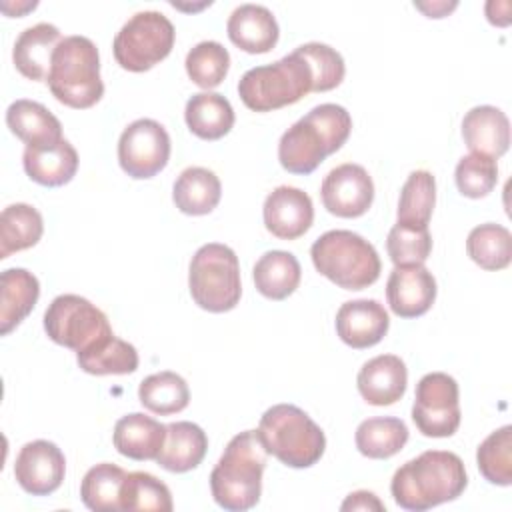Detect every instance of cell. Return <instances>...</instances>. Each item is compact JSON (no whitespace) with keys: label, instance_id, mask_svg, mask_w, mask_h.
Listing matches in <instances>:
<instances>
[{"label":"cell","instance_id":"obj_23","mask_svg":"<svg viewBox=\"0 0 512 512\" xmlns=\"http://www.w3.org/2000/svg\"><path fill=\"white\" fill-rule=\"evenodd\" d=\"M166 440V424L142 412L122 416L114 424V448L132 460H156Z\"/></svg>","mask_w":512,"mask_h":512},{"label":"cell","instance_id":"obj_27","mask_svg":"<svg viewBox=\"0 0 512 512\" xmlns=\"http://www.w3.org/2000/svg\"><path fill=\"white\" fill-rule=\"evenodd\" d=\"M222 196L218 176L202 166H190L180 172L172 186V200L182 214L204 216L210 214Z\"/></svg>","mask_w":512,"mask_h":512},{"label":"cell","instance_id":"obj_36","mask_svg":"<svg viewBox=\"0 0 512 512\" xmlns=\"http://www.w3.org/2000/svg\"><path fill=\"white\" fill-rule=\"evenodd\" d=\"M436 204V180L428 170L408 174L398 200V222L408 226H428Z\"/></svg>","mask_w":512,"mask_h":512},{"label":"cell","instance_id":"obj_33","mask_svg":"<svg viewBox=\"0 0 512 512\" xmlns=\"http://www.w3.org/2000/svg\"><path fill=\"white\" fill-rule=\"evenodd\" d=\"M140 404L160 416L182 412L190 402L186 380L170 370L146 376L138 386Z\"/></svg>","mask_w":512,"mask_h":512},{"label":"cell","instance_id":"obj_26","mask_svg":"<svg viewBox=\"0 0 512 512\" xmlns=\"http://www.w3.org/2000/svg\"><path fill=\"white\" fill-rule=\"evenodd\" d=\"M6 126L26 146H46L62 140L60 120L34 100H14L6 108Z\"/></svg>","mask_w":512,"mask_h":512},{"label":"cell","instance_id":"obj_7","mask_svg":"<svg viewBox=\"0 0 512 512\" xmlns=\"http://www.w3.org/2000/svg\"><path fill=\"white\" fill-rule=\"evenodd\" d=\"M312 70L306 60L292 50L284 58L250 68L238 82V94L246 108L254 112H272L296 104L312 92Z\"/></svg>","mask_w":512,"mask_h":512},{"label":"cell","instance_id":"obj_41","mask_svg":"<svg viewBox=\"0 0 512 512\" xmlns=\"http://www.w3.org/2000/svg\"><path fill=\"white\" fill-rule=\"evenodd\" d=\"M454 180L462 196L484 198L494 190L498 182V164L490 156L470 152L458 160Z\"/></svg>","mask_w":512,"mask_h":512},{"label":"cell","instance_id":"obj_9","mask_svg":"<svg viewBox=\"0 0 512 512\" xmlns=\"http://www.w3.org/2000/svg\"><path fill=\"white\" fill-rule=\"evenodd\" d=\"M174 38V26L162 12H136L114 36V58L124 70L146 72L172 52Z\"/></svg>","mask_w":512,"mask_h":512},{"label":"cell","instance_id":"obj_44","mask_svg":"<svg viewBox=\"0 0 512 512\" xmlns=\"http://www.w3.org/2000/svg\"><path fill=\"white\" fill-rule=\"evenodd\" d=\"M414 6L418 8V10H422L428 18H442V16H446L450 10H454L458 4L456 2H414Z\"/></svg>","mask_w":512,"mask_h":512},{"label":"cell","instance_id":"obj_17","mask_svg":"<svg viewBox=\"0 0 512 512\" xmlns=\"http://www.w3.org/2000/svg\"><path fill=\"white\" fill-rule=\"evenodd\" d=\"M390 328L386 308L372 298L348 300L336 312V334L350 348L362 350L378 344Z\"/></svg>","mask_w":512,"mask_h":512},{"label":"cell","instance_id":"obj_22","mask_svg":"<svg viewBox=\"0 0 512 512\" xmlns=\"http://www.w3.org/2000/svg\"><path fill=\"white\" fill-rule=\"evenodd\" d=\"M22 164L30 180L54 188L68 184L74 178L78 170V152L66 138H62L46 146H26Z\"/></svg>","mask_w":512,"mask_h":512},{"label":"cell","instance_id":"obj_24","mask_svg":"<svg viewBox=\"0 0 512 512\" xmlns=\"http://www.w3.org/2000/svg\"><path fill=\"white\" fill-rule=\"evenodd\" d=\"M208 450V436L206 432L188 420L166 424V440L156 456L158 466L168 472H188L196 468Z\"/></svg>","mask_w":512,"mask_h":512},{"label":"cell","instance_id":"obj_30","mask_svg":"<svg viewBox=\"0 0 512 512\" xmlns=\"http://www.w3.org/2000/svg\"><path fill=\"white\" fill-rule=\"evenodd\" d=\"M356 448L362 456L384 460L398 454L408 442V426L394 416H374L358 424Z\"/></svg>","mask_w":512,"mask_h":512},{"label":"cell","instance_id":"obj_34","mask_svg":"<svg viewBox=\"0 0 512 512\" xmlns=\"http://www.w3.org/2000/svg\"><path fill=\"white\" fill-rule=\"evenodd\" d=\"M466 252L484 270H504L512 260V234L494 222L480 224L470 230Z\"/></svg>","mask_w":512,"mask_h":512},{"label":"cell","instance_id":"obj_38","mask_svg":"<svg viewBox=\"0 0 512 512\" xmlns=\"http://www.w3.org/2000/svg\"><path fill=\"white\" fill-rule=\"evenodd\" d=\"M480 474L496 486L512 484V426L490 432L476 450Z\"/></svg>","mask_w":512,"mask_h":512},{"label":"cell","instance_id":"obj_12","mask_svg":"<svg viewBox=\"0 0 512 512\" xmlns=\"http://www.w3.org/2000/svg\"><path fill=\"white\" fill-rule=\"evenodd\" d=\"M170 136L166 128L152 118L130 122L118 140L120 168L136 180L156 176L170 160Z\"/></svg>","mask_w":512,"mask_h":512},{"label":"cell","instance_id":"obj_13","mask_svg":"<svg viewBox=\"0 0 512 512\" xmlns=\"http://www.w3.org/2000/svg\"><path fill=\"white\" fill-rule=\"evenodd\" d=\"M324 208L340 218H358L374 200V182L364 166L346 162L332 168L320 186Z\"/></svg>","mask_w":512,"mask_h":512},{"label":"cell","instance_id":"obj_21","mask_svg":"<svg viewBox=\"0 0 512 512\" xmlns=\"http://www.w3.org/2000/svg\"><path fill=\"white\" fill-rule=\"evenodd\" d=\"M62 42L60 30L50 22H38L20 32L12 48L16 70L28 80H46L52 66V56Z\"/></svg>","mask_w":512,"mask_h":512},{"label":"cell","instance_id":"obj_37","mask_svg":"<svg viewBox=\"0 0 512 512\" xmlns=\"http://www.w3.org/2000/svg\"><path fill=\"white\" fill-rule=\"evenodd\" d=\"M174 508L170 488L148 472L126 474L120 490L122 512H170Z\"/></svg>","mask_w":512,"mask_h":512},{"label":"cell","instance_id":"obj_11","mask_svg":"<svg viewBox=\"0 0 512 512\" xmlns=\"http://www.w3.org/2000/svg\"><path fill=\"white\" fill-rule=\"evenodd\" d=\"M458 382L446 372L424 374L416 384L412 420L428 438L452 436L460 426Z\"/></svg>","mask_w":512,"mask_h":512},{"label":"cell","instance_id":"obj_14","mask_svg":"<svg viewBox=\"0 0 512 512\" xmlns=\"http://www.w3.org/2000/svg\"><path fill=\"white\" fill-rule=\"evenodd\" d=\"M66 474V458L50 440L26 442L14 462V478L32 496H48L60 488Z\"/></svg>","mask_w":512,"mask_h":512},{"label":"cell","instance_id":"obj_1","mask_svg":"<svg viewBox=\"0 0 512 512\" xmlns=\"http://www.w3.org/2000/svg\"><path fill=\"white\" fill-rule=\"evenodd\" d=\"M466 484V468L458 454L448 450H426L394 472L390 492L400 508L424 512L456 500Z\"/></svg>","mask_w":512,"mask_h":512},{"label":"cell","instance_id":"obj_25","mask_svg":"<svg viewBox=\"0 0 512 512\" xmlns=\"http://www.w3.org/2000/svg\"><path fill=\"white\" fill-rule=\"evenodd\" d=\"M38 278L26 268H6L0 274V334H10L36 306Z\"/></svg>","mask_w":512,"mask_h":512},{"label":"cell","instance_id":"obj_8","mask_svg":"<svg viewBox=\"0 0 512 512\" xmlns=\"http://www.w3.org/2000/svg\"><path fill=\"white\" fill-rule=\"evenodd\" d=\"M188 288L202 310L220 314L236 308L242 296L236 252L220 242L200 246L190 260Z\"/></svg>","mask_w":512,"mask_h":512},{"label":"cell","instance_id":"obj_42","mask_svg":"<svg viewBox=\"0 0 512 512\" xmlns=\"http://www.w3.org/2000/svg\"><path fill=\"white\" fill-rule=\"evenodd\" d=\"M312 70V92H328L344 80V58L338 50L322 42H306L296 48Z\"/></svg>","mask_w":512,"mask_h":512},{"label":"cell","instance_id":"obj_15","mask_svg":"<svg viewBox=\"0 0 512 512\" xmlns=\"http://www.w3.org/2000/svg\"><path fill=\"white\" fill-rule=\"evenodd\" d=\"M266 230L280 240L304 236L314 222L312 198L296 186L274 188L262 206Z\"/></svg>","mask_w":512,"mask_h":512},{"label":"cell","instance_id":"obj_29","mask_svg":"<svg viewBox=\"0 0 512 512\" xmlns=\"http://www.w3.org/2000/svg\"><path fill=\"white\" fill-rule=\"evenodd\" d=\"M252 278L262 296L270 300H284L298 288L302 268L292 252L268 250L256 260Z\"/></svg>","mask_w":512,"mask_h":512},{"label":"cell","instance_id":"obj_39","mask_svg":"<svg viewBox=\"0 0 512 512\" xmlns=\"http://www.w3.org/2000/svg\"><path fill=\"white\" fill-rule=\"evenodd\" d=\"M184 66H186L188 78L196 86L210 90L222 84V80L226 78L230 68V54L220 42L204 40V42H198L194 48H190V52L186 54Z\"/></svg>","mask_w":512,"mask_h":512},{"label":"cell","instance_id":"obj_2","mask_svg":"<svg viewBox=\"0 0 512 512\" xmlns=\"http://www.w3.org/2000/svg\"><path fill=\"white\" fill-rule=\"evenodd\" d=\"M350 130L352 118L344 106L330 102L314 106L280 136V166L290 174L314 172L326 156L344 146Z\"/></svg>","mask_w":512,"mask_h":512},{"label":"cell","instance_id":"obj_3","mask_svg":"<svg viewBox=\"0 0 512 512\" xmlns=\"http://www.w3.org/2000/svg\"><path fill=\"white\" fill-rule=\"evenodd\" d=\"M268 450L258 430L236 434L224 448L218 464L210 472L214 502L230 512H244L258 504L262 494V474Z\"/></svg>","mask_w":512,"mask_h":512},{"label":"cell","instance_id":"obj_6","mask_svg":"<svg viewBox=\"0 0 512 512\" xmlns=\"http://www.w3.org/2000/svg\"><path fill=\"white\" fill-rule=\"evenodd\" d=\"M258 434L268 454L290 468L314 466L326 448L322 428L294 404L270 406L260 418Z\"/></svg>","mask_w":512,"mask_h":512},{"label":"cell","instance_id":"obj_4","mask_svg":"<svg viewBox=\"0 0 512 512\" xmlns=\"http://www.w3.org/2000/svg\"><path fill=\"white\" fill-rule=\"evenodd\" d=\"M52 96L64 106L84 110L94 106L104 94L100 78V54L86 36H66L58 44L50 74L46 78Z\"/></svg>","mask_w":512,"mask_h":512},{"label":"cell","instance_id":"obj_40","mask_svg":"<svg viewBox=\"0 0 512 512\" xmlns=\"http://www.w3.org/2000/svg\"><path fill=\"white\" fill-rule=\"evenodd\" d=\"M386 250L394 266L424 264L432 252L428 226H408L396 222L386 238Z\"/></svg>","mask_w":512,"mask_h":512},{"label":"cell","instance_id":"obj_10","mask_svg":"<svg viewBox=\"0 0 512 512\" xmlns=\"http://www.w3.org/2000/svg\"><path fill=\"white\" fill-rule=\"evenodd\" d=\"M44 330L52 342L74 352H82L112 336L108 316L78 294H60L48 304Z\"/></svg>","mask_w":512,"mask_h":512},{"label":"cell","instance_id":"obj_28","mask_svg":"<svg viewBox=\"0 0 512 512\" xmlns=\"http://www.w3.org/2000/svg\"><path fill=\"white\" fill-rule=\"evenodd\" d=\"M184 118L190 132L202 140H218L234 126V110L228 98L218 92L192 94L184 108Z\"/></svg>","mask_w":512,"mask_h":512},{"label":"cell","instance_id":"obj_19","mask_svg":"<svg viewBox=\"0 0 512 512\" xmlns=\"http://www.w3.org/2000/svg\"><path fill=\"white\" fill-rule=\"evenodd\" d=\"M226 32L232 44L248 54L270 52L280 36L274 14L262 4H240L234 8L228 16Z\"/></svg>","mask_w":512,"mask_h":512},{"label":"cell","instance_id":"obj_5","mask_svg":"<svg viewBox=\"0 0 512 512\" xmlns=\"http://www.w3.org/2000/svg\"><path fill=\"white\" fill-rule=\"evenodd\" d=\"M314 268L344 290L372 286L382 270L376 248L352 230H328L310 248Z\"/></svg>","mask_w":512,"mask_h":512},{"label":"cell","instance_id":"obj_32","mask_svg":"<svg viewBox=\"0 0 512 512\" xmlns=\"http://www.w3.org/2000/svg\"><path fill=\"white\" fill-rule=\"evenodd\" d=\"M76 362L86 374L94 376L132 374L138 368V352L130 342L112 334L106 340L76 352Z\"/></svg>","mask_w":512,"mask_h":512},{"label":"cell","instance_id":"obj_35","mask_svg":"<svg viewBox=\"0 0 512 512\" xmlns=\"http://www.w3.org/2000/svg\"><path fill=\"white\" fill-rule=\"evenodd\" d=\"M124 478L126 472L116 464L100 462L92 466L80 484V498L84 506L94 512H118Z\"/></svg>","mask_w":512,"mask_h":512},{"label":"cell","instance_id":"obj_31","mask_svg":"<svg viewBox=\"0 0 512 512\" xmlns=\"http://www.w3.org/2000/svg\"><path fill=\"white\" fill-rule=\"evenodd\" d=\"M44 232L42 214L24 202L10 204L0 214V260L38 244Z\"/></svg>","mask_w":512,"mask_h":512},{"label":"cell","instance_id":"obj_20","mask_svg":"<svg viewBox=\"0 0 512 512\" xmlns=\"http://www.w3.org/2000/svg\"><path fill=\"white\" fill-rule=\"evenodd\" d=\"M462 138L470 152L496 160L510 146L508 116L496 106H474L462 118Z\"/></svg>","mask_w":512,"mask_h":512},{"label":"cell","instance_id":"obj_18","mask_svg":"<svg viewBox=\"0 0 512 512\" xmlns=\"http://www.w3.org/2000/svg\"><path fill=\"white\" fill-rule=\"evenodd\" d=\"M408 384V370L400 356L380 354L362 364L356 386L360 396L372 406H390L398 402Z\"/></svg>","mask_w":512,"mask_h":512},{"label":"cell","instance_id":"obj_43","mask_svg":"<svg viewBox=\"0 0 512 512\" xmlns=\"http://www.w3.org/2000/svg\"><path fill=\"white\" fill-rule=\"evenodd\" d=\"M340 510H378L384 512V504L378 500V496L374 492L368 490H356L352 494H348V498L342 502Z\"/></svg>","mask_w":512,"mask_h":512},{"label":"cell","instance_id":"obj_16","mask_svg":"<svg viewBox=\"0 0 512 512\" xmlns=\"http://www.w3.org/2000/svg\"><path fill=\"white\" fill-rule=\"evenodd\" d=\"M386 300L400 318L422 316L436 300V280L424 264L394 266L386 282Z\"/></svg>","mask_w":512,"mask_h":512}]
</instances>
